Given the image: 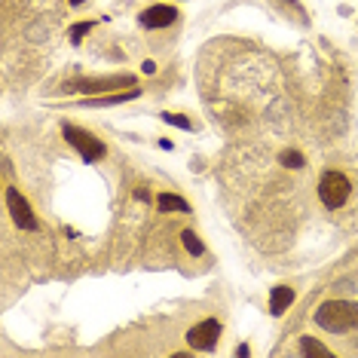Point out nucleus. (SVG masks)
<instances>
[{
	"label": "nucleus",
	"instance_id": "f257e3e1",
	"mask_svg": "<svg viewBox=\"0 0 358 358\" xmlns=\"http://www.w3.org/2000/svg\"><path fill=\"white\" fill-rule=\"evenodd\" d=\"M315 324L331 334L358 331V303L352 300H328L315 309Z\"/></svg>",
	"mask_w": 358,
	"mask_h": 358
},
{
	"label": "nucleus",
	"instance_id": "20e7f679",
	"mask_svg": "<svg viewBox=\"0 0 358 358\" xmlns=\"http://www.w3.org/2000/svg\"><path fill=\"white\" fill-rule=\"evenodd\" d=\"M217 340H221V322L217 319H206V322L193 324V328L187 331V343H190L193 349H199V352L215 349Z\"/></svg>",
	"mask_w": 358,
	"mask_h": 358
},
{
	"label": "nucleus",
	"instance_id": "1a4fd4ad",
	"mask_svg": "<svg viewBox=\"0 0 358 358\" xmlns=\"http://www.w3.org/2000/svg\"><path fill=\"white\" fill-rule=\"evenodd\" d=\"M132 99H138V89L132 86L129 92H117V95H110V99H86L83 104H89V108H110V104H120V101H132Z\"/></svg>",
	"mask_w": 358,
	"mask_h": 358
},
{
	"label": "nucleus",
	"instance_id": "9b49d317",
	"mask_svg": "<svg viewBox=\"0 0 358 358\" xmlns=\"http://www.w3.org/2000/svg\"><path fill=\"white\" fill-rule=\"evenodd\" d=\"M300 352L303 355H331V349L319 343L315 337H300Z\"/></svg>",
	"mask_w": 358,
	"mask_h": 358
},
{
	"label": "nucleus",
	"instance_id": "6e6552de",
	"mask_svg": "<svg viewBox=\"0 0 358 358\" xmlns=\"http://www.w3.org/2000/svg\"><path fill=\"white\" fill-rule=\"evenodd\" d=\"M291 303H294V288H288V285H275L273 294H270V313L282 315Z\"/></svg>",
	"mask_w": 358,
	"mask_h": 358
},
{
	"label": "nucleus",
	"instance_id": "f3484780",
	"mask_svg": "<svg viewBox=\"0 0 358 358\" xmlns=\"http://www.w3.org/2000/svg\"><path fill=\"white\" fill-rule=\"evenodd\" d=\"M71 3H74V6H77V3H86V0H71Z\"/></svg>",
	"mask_w": 358,
	"mask_h": 358
},
{
	"label": "nucleus",
	"instance_id": "39448f33",
	"mask_svg": "<svg viewBox=\"0 0 358 358\" xmlns=\"http://www.w3.org/2000/svg\"><path fill=\"white\" fill-rule=\"evenodd\" d=\"M6 206H10V215H13V221L22 227V230H37V217H34V211H31L28 206V199L22 196L15 187H10L6 190Z\"/></svg>",
	"mask_w": 358,
	"mask_h": 358
},
{
	"label": "nucleus",
	"instance_id": "2eb2a0df",
	"mask_svg": "<svg viewBox=\"0 0 358 358\" xmlns=\"http://www.w3.org/2000/svg\"><path fill=\"white\" fill-rule=\"evenodd\" d=\"M92 28H95V22H80V25H74L71 28V43H80Z\"/></svg>",
	"mask_w": 358,
	"mask_h": 358
},
{
	"label": "nucleus",
	"instance_id": "4468645a",
	"mask_svg": "<svg viewBox=\"0 0 358 358\" xmlns=\"http://www.w3.org/2000/svg\"><path fill=\"white\" fill-rule=\"evenodd\" d=\"M162 120H166L169 126H178V129H184V132H190L193 123L187 117H181V113H162Z\"/></svg>",
	"mask_w": 358,
	"mask_h": 358
},
{
	"label": "nucleus",
	"instance_id": "ddd939ff",
	"mask_svg": "<svg viewBox=\"0 0 358 358\" xmlns=\"http://www.w3.org/2000/svg\"><path fill=\"white\" fill-rule=\"evenodd\" d=\"M279 162H282V166H288V169H303L306 166L303 153H297V150H285L279 157Z\"/></svg>",
	"mask_w": 358,
	"mask_h": 358
},
{
	"label": "nucleus",
	"instance_id": "0eeeda50",
	"mask_svg": "<svg viewBox=\"0 0 358 358\" xmlns=\"http://www.w3.org/2000/svg\"><path fill=\"white\" fill-rule=\"evenodd\" d=\"M175 19H178V10H175V6H166V3H157V6H150V10L141 13V25L148 31L169 28Z\"/></svg>",
	"mask_w": 358,
	"mask_h": 358
},
{
	"label": "nucleus",
	"instance_id": "f8f14e48",
	"mask_svg": "<svg viewBox=\"0 0 358 358\" xmlns=\"http://www.w3.org/2000/svg\"><path fill=\"white\" fill-rule=\"evenodd\" d=\"M181 239H184V248L190 251V255H196V257H199L202 251H206V248H202V242H199V236L193 233V230H184V233H181Z\"/></svg>",
	"mask_w": 358,
	"mask_h": 358
},
{
	"label": "nucleus",
	"instance_id": "423d86ee",
	"mask_svg": "<svg viewBox=\"0 0 358 358\" xmlns=\"http://www.w3.org/2000/svg\"><path fill=\"white\" fill-rule=\"evenodd\" d=\"M120 86H135L132 77H101V80H77L71 83L68 89L74 92H110V89H120Z\"/></svg>",
	"mask_w": 358,
	"mask_h": 358
},
{
	"label": "nucleus",
	"instance_id": "dca6fc26",
	"mask_svg": "<svg viewBox=\"0 0 358 358\" xmlns=\"http://www.w3.org/2000/svg\"><path fill=\"white\" fill-rule=\"evenodd\" d=\"M141 68H144V74H157V64H153V62H144Z\"/></svg>",
	"mask_w": 358,
	"mask_h": 358
},
{
	"label": "nucleus",
	"instance_id": "9d476101",
	"mask_svg": "<svg viewBox=\"0 0 358 358\" xmlns=\"http://www.w3.org/2000/svg\"><path fill=\"white\" fill-rule=\"evenodd\" d=\"M157 206H159V211H181V215H187V211H190V206H187L181 196H172V193H159Z\"/></svg>",
	"mask_w": 358,
	"mask_h": 358
},
{
	"label": "nucleus",
	"instance_id": "f03ea898",
	"mask_svg": "<svg viewBox=\"0 0 358 358\" xmlns=\"http://www.w3.org/2000/svg\"><path fill=\"white\" fill-rule=\"evenodd\" d=\"M349 190H352V187H349V178L340 175V172H324L322 181H319V199H322L324 208H340V206H346Z\"/></svg>",
	"mask_w": 358,
	"mask_h": 358
},
{
	"label": "nucleus",
	"instance_id": "7ed1b4c3",
	"mask_svg": "<svg viewBox=\"0 0 358 358\" xmlns=\"http://www.w3.org/2000/svg\"><path fill=\"white\" fill-rule=\"evenodd\" d=\"M62 132L71 141V148H77L80 157H83L86 162H95V159L104 157V144L95 135H89V132H83V129H77V126H71V123H64Z\"/></svg>",
	"mask_w": 358,
	"mask_h": 358
}]
</instances>
